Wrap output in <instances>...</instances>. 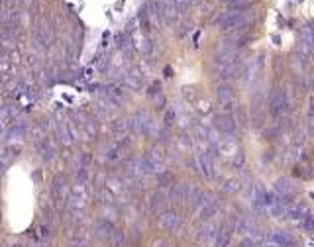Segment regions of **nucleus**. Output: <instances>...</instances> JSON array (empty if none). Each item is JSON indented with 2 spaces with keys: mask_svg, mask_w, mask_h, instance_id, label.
Here are the masks:
<instances>
[{
  "mask_svg": "<svg viewBox=\"0 0 314 247\" xmlns=\"http://www.w3.org/2000/svg\"><path fill=\"white\" fill-rule=\"evenodd\" d=\"M289 106H291V100H289L287 86H285V88H275V90L269 94L267 108H269V114H271L273 118H279Z\"/></svg>",
  "mask_w": 314,
  "mask_h": 247,
  "instance_id": "obj_1",
  "label": "nucleus"
},
{
  "mask_svg": "<svg viewBox=\"0 0 314 247\" xmlns=\"http://www.w3.org/2000/svg\"><path fill=\"white\" fill-rule=\"evenodd\" d=\"M253 20L248 18V12L244 10H234V12H226L222 18H220V27L222 29H240V27H246L250 26Z\"/></svg>",
  "mask_w": 314,
  "mask_h": 247,
  "instance_id": "obj_2",
  "label": "nucleus"
},
{
  "mask_svg": "<svg viewBox=\"0 0 314 247\" xmlns=\"http://www.w3.org/2000/svg\"><path fill=\"white\" fill-rule=\"evenodd\" d=\"M265 240H267V244H273V246L295 247V240H293V236H291L289 232H285V230H271V232H267Z\"/></svg>",
  "mask_w": 314,
  "mask_h": 247,
  "instance_id": "obj_3",
  "label": "nucleus"
},
{
  "mask_svg": "<svg viewBox=\"0 0 314 247\" xmlns=\"http://www.w3.org/2000/svg\"><path fill=\"white\" fill-rule=\"evenodd\" d=\"M273 192H275L279 198L287 200V198L295 192V185H293V181H291V179L281 177V179H277V183H275V187H273Z\"/></svg>",
  "mask_w": 314,
  "mask_h": 247,
  "instance_id": "obj_4",
  "label": "nucleus"
},
{
  "mask_svg": "<svg viewBox=\"0 0 314 247\" xmlns=\"http://www.w3.org/2000/svg\"><path fill=\"white\" fill-rule=\"evenodd\" d=\"M307 214H309V208L303 202H295V204H291L287 208V216L291 220H303V218H307Z\"/></svg>",
  "mask_w": 314,
  "mask_h": 247,
  "instance_id": "obj_5",
  "label": "nucleus"
},
{
  "mask_svg": "<svg viewBox=\"0 0 314 247\" xmlns=\"http://www.w3.org/2000/svg\"><path fill=\"white\" fill-rule=\"evenodd\" d=\"M301 41H303V45H305L307 51H314V29L311 24L303 26V29H301Z\"/></svg>",
  "mask_w": 314,
  "mask_h": 247,
  "instance_id": "obj_6",
  "label": "nucleus"
},
{
  "mask_svg": "<svg viewBox=\"0 0 314 247\" xmlns=\"http://www.w3.org/2000/svg\"><path fill=\"white\" fill-rule=\"evenodd\" d=\"M218 128H220L224 134H234V132H236V120H234V116H230V114L220 116V118H218Z\"/></svg>",
  "mask_w": 314,
  "mask_h": 247,
  "instance_id": "obj_7",
  "label": "nucleus"
},
{
  "mask_svg": "<svg viewBox=\"0 0 314 247\" xmlns=\"http://www.w3.org/2000/svg\"><path fill=\"white\" fill-rule=\"evenodd\" d=\"M242 73H244V65H242V63H230V65L224 69V75H222V77L232 81V79H238Z\"/></svg>",
  "mask_w": 314,
  "mask_h": 247,
  "instance_id": "obj_8",
  "label": "nucleus"
},
{
  "mask_svg": "<svg viewBox=\"0 0 314 247\" xmlns=\"http://www.w3.org/2000/svg\"><path fill=\"white\" fill-rule=\"evenodd\" d=\"M218 98H220V102H224V104L232 102V100H234V90H232V86H230V84H222L220 90H218Z\"/></svg>",
  "mask_w": 314,
  "mask_h": 247,
  "instance_id": "obj_9",
  "label": "nucleus"
},
{
  "mask_svg": "<svg viewBox=\"0 0 314 247\" xmlns=\"http://www.w3.org/2000/svg\"><path fill=\"white\" fill-rule=\"evenodd\" d=\"M230 238H232V232H230V228H224V230L220 232V238H218V244H216V247H228V244H230Z\"/></svg>",
  "mask_w": 314,
  "mask_h": 247,
  "instance_id": "obj_10",
  "label": "nucleus"
},
{
  "mask_svg": "<svg viewBox=\"0 0 314 247\" xmlns=\"http://www.w3.org/2000/svg\"><path fill=\"white\" fill-rule=\"evenodd\" d=\"M301 226H303V230H307V232H314V216H309V214H307V218H303Z\"/></svg>",
  "mask_w": 314,
  "mask_h": 247,
  "instance_id": "obj_11",
  "label": "nucleus"
},
{
  "mask_svg": "<svg viewBox=\"0 0 314 247\" xmlns=\"http://www.w3.org/2000/svg\"><path fill=\"white\" fill-rule=\"evenodd\" d=\"M309 130L314 134V100L311 102V110H309Z\"/></svg>",
  "mask_w": 314,
  "mask_h": 247,
  "instance_id": "obj_12",
  "label": "nucleus"
},
{
  "mask_svg": "<svg viewBox=\"0 0 314 247\" xmlns=\"http://www.w3.org/2000/svg\"><path fill=\"white\" fill-rule=\"evenodd\" d=\"M244 161H246L244 151H238V155H236V159H234V165H236V167H242V165H244Z\"/></svg>",
  "mask_w": 314,
  "mask_h": 247,
  "instance_id": "obj_13",
  "label": "nucleus"
},
{
  "mask_svg": "<svg viewBox=\"0 0 314 247\" xmlns=\"http://www.w3.org/2000/svg\"><path fill=\"white\" fill-rule=\"evenodd\" d=\"M226 2H228L230 6H238V8H240V6H248L251 0H226Z\"/></svg>",
  "mask_w": 314,
  "mask_h": 247,
  "instance_id": "obj_14",
  "label": "nucleus"
},
{
  "mask_svg": "<svg viewBox=\"0 0 314 247\" xmlns=\"http://www.w3.org/2000/svg\"><path fill=\"white\" fill-rule=\"evenodd\" d=\"M226 191H230V192H236V191H238V185H236L234 181H230V183H226Z\"/></svg>",
  "mask_w": 314,
  "mask_h": 247,
  "instance_id": "obj_15",
  "label": "nucleus"
}]
</instances>
